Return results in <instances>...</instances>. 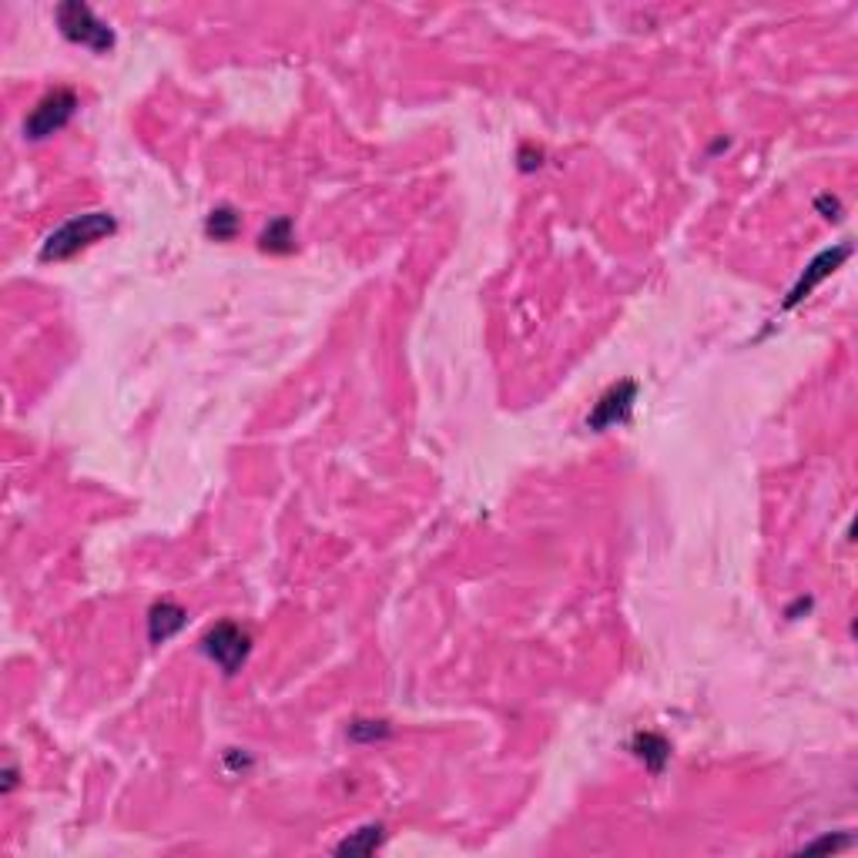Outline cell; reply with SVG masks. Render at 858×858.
I'll list each match as a JSON object with an SVG mask.
<instances>
[{"label":"cell","mask_w":858,"mask_h":858,"mask_svg":"<svg viewBox=\"0 0 858 858\" xmlns=\"http://www.w3.org/2000/svg\"><path fill=\"white\" fill-rule=\"evenodd\" d=\"M114 218L108 212H88V215H78V218H68L61 228H54L47 235L44 249H41V262H64L71 255H78L81 249L88 245L101 242V238L114 235Z\"/></svg>","instance_id":"obj_1"},{"label":"cell","mask_w":858,"mask_h":858,"mask_svg":"<svg viewBox=\"0 0 858 858\" xmlns=\"http://www.w3.org/2000/svg\"><path fill=\"white\" fill-rule=\"evenodd\" d=\"M54 17H57V27H61V34L68 37V41L88 47V51H94V54H104L114 47V31L91 11L88 4H81V0H68V4H61L54 11Z\"/></svg>","instance_id":"obj_2"},{"label":"cell","mask_w":858,"mask_h":858,"mask_svg":"<svg viewBox=\"0 0 858 858\" xmlns=\"http://www.w3.org/2000/svg\"><path fill=\"white\" fill-rule=\"evenodd\" d=\"M74 111H78V94H74V91L57 88V91H51V94H44V98L37 101V108L27 114L24 135L31 138V141L51 138L54 131H61V128L74 118Z\"/></svg>","instance_id":"obj_3"},{"label":"cell","mask_w":858,"mask_h":858,"mask_svg":"<svg viewBox=\"0 0 858 858\" xmlns=\"http://www.w3.org/2000/svg\"><path fill=\"white\" fill-rule=\"evenodd\" d=\"M202 647H205L208 661H215L225 674H235V671H242L245 661H249V654H252V637L245 634L238 624L222 621V624H215L212 631L205 634Z\"/></svg>","instance_id":"obj_4"},{"label":"cell","mask_w":858,"mask_h":858,"mask_svg":"<svg viewBox=\"0 0 858 858\" xmlns=\"http://www.w3.org/2000/svg\"><path fill=\"white\" fill-rule=\"evenodd\" d=\"M634 399H637V383H617L614 389H607V393L597 399L594 409H590L587 426L600 433V429H614V426L627 423L634 409Z\"/></svg>","instance_id":"obj_5"},{"label":"cell","mask_w":858,"mask_h":858,"mask_svg":"<svg viewBox=\"0 0 858 858\" xmlns=\"http://www.w3.org/2000/svg\"><path fill=\"white\" fill-rule=\"evenodd\" d=\"M848 255H852V249H848V245H838V249H828V252H822V255H818V259H815V262H812V265H808V269H805V275H802V279H798V285H795V289L788 292V299H785V309H791V305H798L802 299H808V295H812V289H815V285L822 282V279H828V275H832V272L838 269V265H842V262L848 259Z\"/></svg>","instance_id":"obj_6"},{"label":"cell","mask_w":858,"mask_h":858,"mask_svg":"<svg viewBox=\"0 0 858 858\" xmlns=\"http://www.w3.org/2000/svg\"><path fill=\"white\" fill-rule=\"evenodd\" d=\"M185 621H188L185 607L171 604V600H161V604H155V607H151V614H148L151 644H165L168 637H175L181 627H185Z\"/></svg>","instance_id":"obj_7"},{"label":"cell","mask_w":858,"mask_h":858,"mask_svg":"<svg viewBox=\"0 0 858 858\" xmlns=\"http://www.w3.org/2000/svg\"><path fill=\"white\" fill-rule=\"evenodd\" d=\"M634 755L641 758L644 765L657 775V771L664 768L667 755H671V748H667V741L661 738V734H651V731H647V734H637V738H634Z\"/></svg>","instance_id":"obj_8"},{"label":"cell","mask_w":858,"mask_h":858,"mask_svg":"<svg viewBox=\"0 0 858 858\" xmlns=\"http://www.w3.org/2000/svg\"><path fill=\"white\" fill-rule=\"evenodd\" d=\"M238 225H242V218H238L235 208L222 205V208H215V212L208 215L205 232L212 235L215 242H232V238L238 235Z\"/></svg>","instance_id":"obj_9"},{"label":"cell","mask_w":858,"mask_h":858,"mask_svg":"<svg viewBox=\"0 0 858 858\" xmlns=\"http://www.w3.org/2000/svg\"><path fill=\"white\" fill-rule=\"evenodd\" d=\"M262 252H292L295 249V235H292V222L289 218H275V222L265 228L259 238Z\"/></svg>","instance_id":"obj_10"},{"label":"cell","mask_w":858,"mask_h":858,"mask_svg":"<svg viewBox=\"0 0 858 858\" xmlns=\"http://www.w3.org/2000/svg\"><path fill=\"white\" fill-rule=\"evenodd\" d=\"M379 845H383V825H369L352 838H346V842H339L336 852L339 855H369V852H376Z\"/></svg>","instance_id":"obj_11"},{"label":"cell","mask_w":858,"mask_h":858,"mask_svg":"<svg viewBox=\"0 0 858 858\" xmlns=\"http://www.w3.org/2000/svg\"><path fill=\"white\" fill-rule=\"evenodd\" d=\"M349 734H352L356 741H359V738H369V741H373V738H386L389 728H386L383 721H356V724L349 728Z\"/></svg>","instance_id":"obj_12"},{"label":"cell","mask_w":858,"mask_h":858,"mask_svg":"<svg viewBox=\"0 0 858 858\" xmlns=\"http://www.w3.org/2000/svg\"><path fill=\"white\" fill-rule=\"evenodd\" d=\"M818 208H825V212H832L828 218H838V202L832 198V202H828V198H818Z\"/></svg>","instance_id":"obj_13"}]
</instances>
